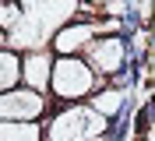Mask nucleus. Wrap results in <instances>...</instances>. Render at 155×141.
Segmentation results:
<instances>
[{"mask_svg":"<svg viewBox=\"0 0 155 141\" xmlns=\"http://www.w3.org/2000/svg\"><path fill=\"white\" fill-rule=\"evenodd\" d=\"M21 85V53L11 46H0V92Z\"/></svg>","mask_w":155,"mask_h":141,"instance_id":"8","label":"nucleus"},{"mask_svg":"<svg viewBox=\"0 0 155 141\" xmlns=\"http://www.w3.org/2000/svg\"><path fill=\"white\" fill-rule=\"evenodd\" d=\"M124 102H127V88H120V85H102V88L88 99V106H92V109H99L109 123L124 113Z\"/></svg>","mask_w":155,"mask_h":141,"instance_id":"7","label":"nucleus"},{"mask_svg":"<svg viewBox=\"0 0 155 141\" xmlns=\"http://www.w3.org/2000/svg\"><path fill=\"white\" fill-rule=\"evenodd\" d=\"M49 109H53V99L35 88L14 85L0 92V120H46Z\"/></svg>","mask_w":155,"mask_h":141,"instance_id":"4","label":"nucleus"},{"mask_svg":"<svg viewBox=\"0 0 155 141\" xmlns=\"http://www.w3.org/2000/svg\"><path fill=\"white\" fill-rule=\"evenodd\" d=\"M95 35H99V21L71 18L67 25H60L57 32L49 35V49H53L57 56H81Z\"/></svg>","mask_w":155,"mask_h":141,"instance_id":"5","label":"nucleus"},{"mask_svg":"<svg viewBox=\"0 0 155 141\" xmlns=\"http://www.w3.org/2000/svg\"><path fill=\"white\" fill-rule=\"evenodd\" d=\"M81 56H85L88 67L109 85V81H116V78H124L127 60H130V46H127L124 35H95Z\"/></svg>","mask_w":155,"mask_h":141,"instance_id":"3","label":"nucleus"},{"mask_svg":"<svg viewBox=\"0 0 155 141\" xmlns=\"http://www.w3.org/2000/svg\"><path fill=\"white\" fill-rule=\"evenodd\" d=\"M88 141H113V127H109L106 134H95V138H88Z\"/></svg>","mask_w":155,"mask_h":141,"instance_id":"9","label":"nucleus"},{"mask_svg":"<svg viewBox=\"0 0 155 141\" xmlns=\"http://www.w3.org/2000/svg\"><path fill=\"white\" fill-rule=\"evenodd\" d=\"M53 60L57 53L46 46H28L21 49V85L25 88H35V92L49 95V78H53Z\"/></svg>","mask_w":155,"mask_h":141,"instance_id":"6","label":"nucleus"},{"mask_svg":"<svg viewBox=\"0 0 155 141\" xmlns=\"http://www.w3.org/2000/svg\"><path fill=\"white\" fill-rule=\"evenodd\" d=\"M102 85L106 81L88 67L85 56H57L53 60V78H49V99H53V106L88 102Z\"/></svg>","mask_w":155,"mask_h":141,"instance_id":"2","label":"nucleus"},{"mask_svg":"<svg viewBox=\"0 0 155 141\" xmlns=\"http://www.w3.org/2000/svg\"><path fill=\"white\" fill-rule=\"evenodd\" d=\"M134 141H148V138H145V134H134Z\"/></svg>","mask_w":155,"mask_h":141,"instance_id":"10","label":"nucleus"},{"mask_svg":"<svg viewBox=\"0 0 155 141\" xmlns=\"http://www.w3.org/2000/svg\"><path fill=\"white\" fill-rule=\"evenodd\" d=\"M113 123L102 116L99 109H92L88 102H64L53 106L49 116L42 120L46 141H88L95 134H106Z\"/></svg>","mask_w":155,"mask_h":141,"instance_id":"1","label":"nucleus"}]
</instances>
